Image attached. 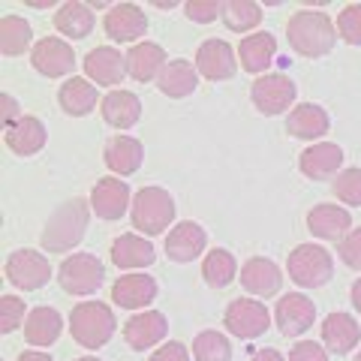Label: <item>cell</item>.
Returning <instances> with one entry per match:
<instances>
[{"mask_svg": "<svg viewBox=\"0 0 361 361\" xmlns=\"http://www.w3.org/2000/svg\"><path fill=\"white\" fill-rule=\"evenodd\" d=\"M286 37L292 51L301 58H325L334 42H337V27L331 25V18L316 9H298L286 25Z\"/></svg>", "mask_w": 361, "mask_h": 361, "instance_id": "6da1fadb", "label": "cell"}, {"mask_svg": "<svg viewBox=\"0 0 361 361\" xmlns=\"http://www.w3.org/2000/svg\"><path fill=\"white\" fill-rule=\"evenodd\" d=\"M87 220H90V202L85 199H70L63 202L49 217L42 232V247L49 253H66L85 238L87 232Z\"/></svg>", "mask_w": 361, "mask_h": 361, "instance_id": "7a4b0ae2", "label": "cell"}, {"mask_svg": "<svg viewBox=\"0 0 361 361\" xmlns=\"http://www.w3.org/2000/svg\"><path fill=\"white\" fill-rule=\"evenodd\" d=\"M115 313L103 301H82L70 313V331L85 349H99L115 334Z\"/></svg>", "mask_w": 361, "mask_h": 361, "instance_id": "3957f363", "label": "cell"}, {"mask_svg": "<svg viewBox=\"0 0 361 361\" xmlns=\"http://www.w3.org/2000/svg\"><path fill=\"white\" fill-rule=\"evenodd\" d=\"M130 217L142 235H160L175 220V199L163 187H145L133 196Z\"/></svg>", "mask_w": 361, "mask_h": 361, "instance_id": "277c9868", "label": "cell"}, {"mask_svg": "<svg viewBox=\"0 0 361 361\" xmlns=\"http://www.w3.org/2000/svg\"><path fill=\"white\" fill-rule=\"evenodd\" d=\"M286 271H289L292 283H298L304 289H319L334 277V259L319 244H298L289 253Z\"/></svg>", "mask_w": 361, "mask_h": 361, "instance_id": "5b68a950", "label": "cell"}, {"mask_svg": "<svg viewBox=\"0 0 361 361\" xmlns=\"http://www.w3.org/2000/svg\"><path fill=\"white\" fill-rule=\"evenodd\" d=\"M106 268L94 253H73L58 268V283L70 295H94L103 286Z\"/></svg>", "mask_w": 361, "mask_h": 361, "instance_id": "8992f818", "label": "cell"}, {"mask_svg": "<svg viewBox=\"0 0 361 361\" xmlns=\"http://www.w3.org/2000/svg\"><path fill=\"white\" fill-rule=\"evenodd\" d=\"M223 325L229 329V334L241 337V341H253V337L265 334L271 325V313L262 301L253 298H235L229 307H226Z\"/></svg>", "mask_w": 361, "mask_h": 361, "instance_id": "52a82bcc", "label": "cell"}, {"mask_svg": "<svg viewBox=\"0 0 361 361\" xmlns=\"http://www.w3.org/2000/svg\"><path fill=\"white\" fill-rule=\"evenodd\" d=\"M295 82L283 73H268V75H259L253 87H250V97H253V106L262 111V115H280V111L292 109L295 103Z\"/></svg>", "mask_w": 361, "mask_h": 361, "instance_id": "ba28073f", "label": "cell"}, {"mask_svg": "<svg viewBox=\"0 0 361 361\" xmlns=\"http://www.w3.org/2000/svg\"><path fill=\"white\" fill-rule=\"evenodd\" d=\"M6 280L16 289L33 292L51 280V262L37 250H16L6 259Z\"/></svg>", "mask_w": 361, "mask_h": 361, "instance_id": "9c48e42d", "label": "cell"}, {"mask_svg": "<svg viewBox=\"0 0 361 361\" xmlns=\"http://www.w3.org/2000/svg\"><path fill=\"white\" fill-rule=\"evenodd\" d=\"M30 63L39 75L61 78V75L75 70V51H73V45L66 39H61V37H45V39H39L37 45H33Z\"/></svg>", "mask_w": 361, "mask_h": 361, "instance_id": "30bf717a", "label": "cell"}, {"mask_svg": "<svg viewBox=\"0 0 361 361\" xmlns=\"http://www.w3.org/2000/svg\"><path fill=\"white\" fill-rule=\"evenodd\" d=\"M90 208L99 220H121L123 211L133 208L130 184L121 178H99L97 187L90 190Z\"/></svg>", "mask_w": 361, "mask_h": 361, "instance_id": "8fae6325", "label": "cell"}, {"mask_svg": "<svg viewBox=\"0 0 361 361\" xmlns=\"http://www.w3.org/2000/svg\"><path fill=\"white\" fill-rule=\"evenodd\" d=\"M196 70L199 75H205L208 82H223V78H232L238 70V61H235V51L226 39H205L196 51Z\"/></svg>", "mask_w": 361, "mask_h": 361, "instance_id": "7c38bea8", "label": "cell"}, {"mask_svg": "<svg viewBox=\"0 0 361 361\" xmlns=\"http://www.w3.org/2000/svg\"><path fill=\"white\" fill-rule=\"evenodd\" d=\"M274 322L286 337H298L316 322V304L307 295H301V292H289V295L277 301Z\"/></svg>", "mask_w": 361, "mask_h": 361, "instance_id": "4fadbf2b", "label": "cell"}, {"mask_svg": "<svg viewBox=\"0 0 361 361\" xmlns=\"http://www.w3.org/2000/svg\"><path fill=\"white\" fill-rule=\"evenodd\" d=\"M103 27L115 42H135L148 33V16L135 4H115L109 9Z\"/></svg>", "mask_w": 361, "mask_h": 361, "instance_id": "5bb4252c", "label": "cell"}, {"mask_svg": "<svg viewBox=\"0 0 361 361\" xmlns=\"http://www.w3.org/2000/svg\"><path fill=\"white\" fill-rule=\"evenodd\" d=\"M298 166L310 180L337 178L341 175V166H343V148L334 145V142H316L301 154Z\"/></svg>", "mask_w": 361, "mask_h": 361, "instance_id": "9a60e30c", "label": "cell"}, {"mask_svg": "<svg viewBox=\"0 0 361 361\" xmlns=\"http://www.w3.org/2000/svg\"><path fill=\"white\" fill-rule=\"evenodd\" d=\"M205 244H208V232L193 220L172 226V232L166 235V253L172 262H193L205 250Z\"/></svg>", "mask_w": 361, "mask_h": 361, "instance_id": "2e32d148", "label": "cell"}, {"mask_svg": "<svg viewBox=\"0 0 361 361\" xmlns=\"http://www.w3.org/2000/svg\"><path fill=\"white\" fill-rule=\"evenodd\" d=\"M169 322L160 310H145L135 313L133 319L123 325V341H127L130 349H151L166 337Z\"/></svg>", "mask_w": 361, "mask_h": 361, "instance_id": "e0dca14e", "label": "cell"}, {"mask_svg": "<svg viewBox=\"0 0 361 361\" xmlns=\"http://www.w3.org/2000/svg\"><path fill=\"white\" fill-rule=\"evenodd\" d=\"M307 229L322 241H343L353 232V217L341 205H316L307 214Z\"/></svg>", "mask_w": 361, "mask_h": 361, "instance_id": "ac0fdd59", "label": "cell"}, {"mask_svg": "<svg viewBox=\"0 0 361 361\" xmlns=\"http://www.w3.org/2000/svg\"><path fill=\"white\" fill-rule=\"evenodd\" d=\"M85 73L94 85H103V87H111V85H121L123 73H127V58L118 51V49H109V45H99V49L87 51L85 58Z\"/></svg>", "mask_w": 361, "mask_h": 361, "instance_id": "d6986e66", "label": "cell"}, {"mask_svg": "<svg viewBox=\"0 0 361 361\" xmlns=\"http://www.w3.org/2000/svg\"><path fill=\"white\" fill-rule=\"evenodd\" d=\"M166 63H169V58H166L163 45H157V42H135L127 51V75L135 78V82L160 78Z\"/></svg>", "mask_w": 361, "mask_h": 361, "instance_id": "ffe728a7", "label": "cell"}, {"mask_svg": "<svg viewBox=\"0 0 361 361\" xmlns=\"http://www.w3.org/2000/svg\"><path fill=\"white\" fill-rule=\"evenodd\" d=\"M241 286L247 292H253V295H274V292L280 289V283H283V274H280V268L271 262V259L265 256H253L247 259L244 268H241Z\"/></svg>", "mask_w": 361, "mask_h": 361, "instance_id": "44dd1931", "label": "cell"}, {"mask_svg": "<svg viewBox=\"0 0 361 361\" xmlns=\"http://www.w3.org/2000/svg\"><path fill=\"white\" fill-rule=\"evenodd\" d=\"M106 166L111 169L115 175L121 178H127L133 172H139V166L145 160V148H142V142L139 139H133V135H115V139H109L106 142Z\"/></svg>", "mask_w": 361, "mask_h": 361, "instance_id": "7402d4cb", "label": "cell"}, {"mask_svg": "<svg viewBox=\"0 0 361 361\" xmlns=\"http://www.w3.org/2000/svg\"><path fill=\"white\" fill-rule=\"evenodd\" d=\"M154 298H157V280L148 274H123L115 280V286H111V301L123 310L145 307V304Z\"/></svg>", "mask_w": 361, "mask_h": 361, "instance_id": "603a6c76", "label": "cell"}, {"mask_svg": "<svg viewBox=\"0 0 361 361\" xmlns=\"http://www.w3.org/2000/svg\"><path fill=\"white\" fill-rule=\"evenodd\" d=\"M361 341V329L349 313H329L322 319V343L337 355H346Z\"/></svg>", "mask_w": 361, "mask_h": 361, "instance_id": "cb8c5ba5", "label": "cell"}, {"mask_svg": "<svg viewBox=\"0 0 361 361\" xmlns=\"http://www.w3.org/2000/svg\"><path fill=\"white\" fill-rule=\"evenodd\" d=\"M99 109H103L106 123L115 130H130L142 118V99L133 90H111V94H106Z\"/></svg>", "mask_w": 361, "mask_h": 361, "instance_id": "d4e9b609", "label": "cell"}, {"mask_svg": "<svg viewBox=\"0 0 361 361\" xmlns=\"http://www.w3.org/2000/svg\"><path fill=\"white\" fill-rule=\"evenodd\" d=\"M331 121H329V111L316 103H301L289 111L286 118V130L295 135V139H322L329 133Z\"/></svg>", "mask_w": 361, "mask_h": 361, "instance_id": "484cf974", "label": "cell"}, {"mask_svg": "<svg viewBox=\"0 0 361 361\" xmlns=\"http://www.w3.org/2000/svg\"><path fill=\"white\" fill-rule=\"evenodd\" d=\"M97 87L90 78H66V82L61 85V94H58V103L61 109L66 111V115H73V118H85L90 115V111L97 109Z\"/></svg>", "mask_w": 361, "mask_h": 361, "instance_id": "4316f807", "label": "cell"}, {"mask_svg": "<svg viewBox=\"0 0 361 361\" xmlns=\"http://www.w3.org/2000/svg\"><path fill=\"white\" fill-rule=\"evenodd\" d=\"M199 85V70H196V63H190V61H169L166 63V70L160 73V78H157V87L163 90L166 97H172V99H184L190 97L196 90Z\"/></svg>", "mask_w": 361, "mask_h": 361, "instance_id": "83f0119b", "label": "cell"}, {"mask_svg": "<svg viewBox=\"0 0 361 361\" xmlns=\"http://www.w3.org/2000/svg\"><path fill=\"white\" fill-rule=\"evenodd\" d=\"M42 145H45V123L33 115H25L6 130V148L18 157H33L37 151H42Z\"/></svg>", "mask_w": 361, "mask_h": 361, "instance_id": "f1b7e54d", "label": "cell"}, {"mask_svg": "<svg viewBox=\"0 0 361 361\" xmlns=\"http://www.w3.org/2000/svg\"><path fill=\"white\" fill-rule=\"evenodd\" d=\"M157 259V250L148 238H142V235H121L111 244V262L118 268H145V265H154Z\"/></svg>", "mask_w": 361, "mask_h": 361, "instance_id": "f546056e", "label": "cell"}, {"mask_svg": "<svg viewBox=\"0 0 361 361\" xmlns=\"http://www.w3.org/2000/svg\"><path fill=\"white\" fill-rule=\"evenodd\" d=\"M63 331V319L54 307H33L25 319V337L30 346H51Z\"/></svg>", "mask_w": 361, "mask_h": 361, "instance_id": "4dcf8cb0", "label": "cell"}, {"mask_svg": "<svg viewBox=\"0 0 361 361\" xmlns=\"http://www.w3.org/2000/svg\"><path fill=\"white\" fill-rule=\"evenodd\" d=\"M54 27L70 39H85L94 30V9L90 4H78V0H66L54 13Z\"/></svg>", "mask_w": 361, "mask_h": 361, "instance_id": "1f68e13d", "label": "cell"}, {"mask_svg": "<svg viewBox=\"0 0 361 361\" xmlns=\"http://www.w3.org/2000/svg\"><path fill=\"white\" fill-rule=\"evenodd\" d=\"M274 54H277V39L265 30L253 33V37H244L238 45V58L247 73H265L268 63L274 61Z\"/></svg>", "mask_w": 361, "mask_h": 361, "instance_id": "d6a6232c", "label": "cell"}, {"mask_svg": "<svg viewBox=\"0 0 361 361\" xmlns=\"http://www.w3.org/2000/svg\"><path fill=\"white\" fill-rule=\"evenodd\" d=\"M235 274H238V265H235V256L229 250H211L205 256V262H202V277H205V283L214 286V289H223L229 286Z\"/></svg>", "mask_w": 361, "mask_h": 361, "instance_id": "836d02e7", "label": "cell"}, {"mask_svg": "<svg viewBox=\"0 0 361 361\" xmlns=\"http://www.w3.org/2000/svg\"><path fill=\"white\" fill-rule=\"evenodd\" d=\"M30 39H33V30L21 16H6L4 18V25H0V49H4L6 58L25 54Z\"/></svg>", "mask_w": 361, "mask_h": 361, "instance_id": "e575fe53", "label": "cell"}, {"mask_svg": "<svg viewBox=\"0 0 361 361\" xmlns=\"http://www.w3.org/2000/svg\"><path fill=\"white\" fill-rule=\"evenodd\" d=\"M223 21L235 33L253 30L262 21V6L253 0H229V4H223Z\"/></svg>", "mask_w": 361, "mask_h": 361, "instance_id": "d590c367", "label": "cell"}, {"mask_svg": "<svg viewBox=\"0 0 361 361\" xmlns=\"http://www.w3.org/2000/svg\"><path fill=\"white\" fill-rule=\"evenodd\" d=\"M196 361H232V343L220 331H202L193 341Z\"/></svg>", "mask_w": 361, "mask_h": 361, "instance_id": "8d00e7d4", "label": "cell"}, {"mask_svg": "<svg viewBox=\"0 0 361 361\" xmlns=\"http://www.w3.org/2000/svg\"><path fill=\"white\" fill-rule=\"evenodd\" d=\"M334 196L343 205H361V169H343L334 178Z\"/></svg>", "mask_w": 361, "mask_h": 361, "instance_id": "74e56055", "label": "cell"}, {"mask_svg": "<svg viewBox=\"0 0 361 361\" xmlns=\"http://www.w3.org/2000/svg\"><path fill=\"white\" fill-rule=\"evenodd\" d=\"M337 37L349 45H361V4H349L337 16Z\"/></svg>", "mask_w": 361, "mask_h": 361, "instance_id": "f35d334b", "label": "cell"}, {"mask_svg": "<svg viewBox=\"0 0 361 361\" xmlns=\"http://www.w3.org/2000/svg\"><path fill=\"white\" fill-rule=\"evenodd\" d=\"M25 316H27V307L21 298L16 295L0 298V329H4V334H13L18 325H25Z\"/></svg>", "mask_w": 361, "mask_h": 361, "instance_id": "ab89813d", "label": "cell"}, {"mask_svg": "<svg viewBox=\"0 0 361 361\" xmlns=\"http://www.w3.org/2000/svg\"><path fill=\"white\" fill-rule=\"evenodd\" d=\"M184 9H187V18L199 21V25H208V21L223 16V4H217V0H208V4H202V0H190V4H184Z\"/></svg>", "mask_w": 361, "mask_h": 361, "instance_id": "60d3db41", "label": "cell"}, {"mask_svg": "<svg viewBox=\"0 0 361 361\" xmlns=\"http://www.w3.org/2000/svg\"><path fill=\"white\" fill-rule=\"evenodd\" d=\"M341 259H343L349 268L361 271V226H358V229H353L341 241Z\"/></svg>", "mask_w": 361, "mask_h": 361, "instance_id": "b9f144b4", "label": "cell"}, {"mask_svg": "<svg viewBox=\"0 0 361 361\" xmlns=\"http://www.w3.org/2000/svg\"><path fill=\"white\" fill-rule=\"evenodd\" d=\"M289 361H329V349H322L316 341H301L292 346Z\"/></svg>", "mask_w": 361, "mask_h": 361, "instance_id": "7bdbcfd3", "label": "cell"}, {"mask_svg": "<svg viewBox=\"0 0 361 361\" xmlns=\"http://www.w3.org/2000/svg\"><path fill=\"white\" fill-rule=\"evenodd\" d=\"M151 361H190V353H187V346L184 343H166L163 349H157V353L151 355Z\"/></svg>", "mask_w": 361, "mask_h": 361, "instance_id": "ee69618b", "label": "cell"}, {"mask_svg": "<svg viewBox=\"0 0 361 361\" xmlns=\"http://www.w3.org/2000/svg\"><path fill=\"white\" fill-rule=\"evenodd\" d=\"M25 115H18V103L13 97H4V123H6V130L13 127V123H18Z\"/></svg>", "mask_w": 361, "mask_h": 361, "instance_id": "f6af8a7d", "label": "cell"}, {"mask_svg": "<svg viewBox=\"0 0 361 361\" xmlns=\"http://www.w3.org/2000/svg\"><path fill=\"white\" fill-rule=\"evenodd\" d=\"M250 361H283V355H280L277 349H259V353H253Z\"/></svg>", "mask_w": 361, "mask_h": 361, "instance_id": "bcb514c9", "label": "cell"}, {"mask_svg": "<svg viewBox=\"0 0 361 361\" xmlns=\"http://www.w3.org/2000/svg\"><path fill=\"white\" fill-rule=\"evenodd\" d=\"M18 361H54L51 355H45V353H33V349H27V353H21Z\"/></svg>", "mask_w": 361, "mask_h": 361, "instance_id": "7dc6e473", "label": "cell"}, {"mask_svg": "<svg viewBox=\"0 0 361 361\" xmlns=\"http://www.w3.org/2000/svg\"><path fill=\"white\" fill-rule=\"evenodd\" d=\"M353 304H355V310L361 313V277L353 283Z\"/></svg>", "mask_w": 361, "mask_h": 361, "instance_id": "c3c4849f", "label": "cell"}, {"mask_svg": "<svg viewBox=\"0 0 361 361\" xmlns=\"http://www.w3.org/2000/svg\"><path fill=\"white\" fill-rule=\"evenodd\" d=\"M27 6H33V9H49L51 0H37V4H27Z\"/></svg>", "mask_w": 361, "mask_h": 361, "instance_id": "681fc988", "label": "cell"}, {"mask_svg": "<svg viewBox=\"0 0 361 361\" xmlns=\"http://www.w3.org/2000/svg\"><path fill=\"white\" fill-rule=\"evenodd\" d=\"M75 361H99V358H94V355H85V358H75Z\"/></svg>", "mask_w": 361, "mask_h": 361, "instance_id": "f907efd6", "label": "cell"}, {"mask_svg": "<svg viewBox=\"0 0 361 361\" xmlns=\"http://www.w3.org/2000/svg\"><path fill=\"white\" fill-rule=\"evenodd\" d=\"M355 361H361V353H358V355H355Z\"/></svg>", "mask_w": 361, "mask_h": 361, "instance_id": "816d5d0a", "label": "cell"}]
</instances>
